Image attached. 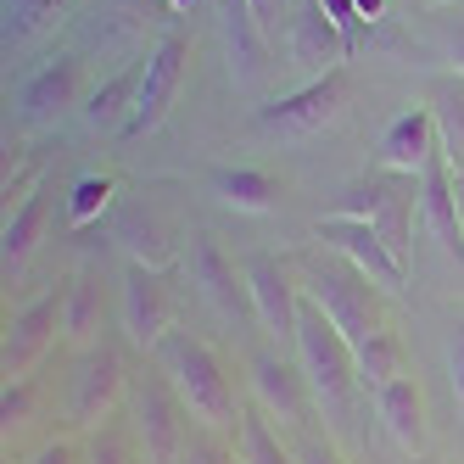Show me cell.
I'll return each instance as SVG.
<instances>
[{
  "mask_svg": "<svg viewBox=\"0 0 464 464\" xmlns=\"http://www.w3.org/2000/svg\"><path fill=\"white\" fill-rule=\"evenodd\" d=\"M296 363L308 375V392H314V409L324 414L330 430H347L353 425V403H358V353L353 342L330 324L308 296H303V314H296V342H291Z\"/></svg>",
  "mask_w": 464,
  "mask_h": 464,
  "instance_id": "cell-2",
  "label": "cell"
},
{
  "mask_svg": "<svg viewBox=\"0 0 464 464\" xmlns=\"http://www.w3.org/2000/svg\"><path fill=\"white\" fill-rule=\"evenodd\" d=\"M151 370L174 386V397L190 409V420L213 430V437H224V430L241 425V403H236V386H229V370L224 358L213 353V342H202L196 330H169L162 336V347L151 353Z\"/></svg>",
  "mask_w": 464,
  "mask_h": 464,
  "instance_id": "cell-1",
  "label": "cell"
},
{
  "mask_svg": "<svg viewBox=\"0 0 464 464\" xmlns=\"http://www.w3.org/2000/svg\"><path fill=\"white\" fill-rule=\"evenodd\" d=\"M425 6H430V12H442V6H448V0H425Z\"/></svg>",
  "mask_w": 464,
  "mask_h": 464,
  "instance_id": "cell-43",
  "label": "cell"
},
{
  "mask_svg": "<svg viewBox=\"0 0 464 464\" xmlns=\"http://www.w3.org/2000/svg\"><path fill=\"white\" fill-rule=\"evenodd\" d=\"M285 51H291V68H296V79H303V84H314L324 73H342L347 56H353L347 34L324 17L319 0H303V6L291 12V23H285Z\"/></svg>",
  "mask_w": 464,
  "mask_h": 464,
  "instance_id": "cell-15",
  "label": "cell"
},
{
  "mask_svg": "<svg viewBox=\"0 0 464 464\" xmlns=\"http://www.w3.org/2000/svg\"><path fill=\"white\" fill-rule=\"evenodd\" d=\"M319 6H324V17H330V23H336L342 34H347V45L358 51V40L370 34V23L358 17V0H319Z\"/></svg>",
  "mask_w": 464,
  "mask_h": 464,
  "instance_id": "cell-35",
  "label": "cell"
},
{
  "mask_svg": "<svg viewBox=\"0 0 464 464\" xmlns=\"http://www.w3.org/2000/svg\"><path fill=\"white\" fill-rule=\"evenodd\" d=\"M129 397V370H123V353L112 342H95L73 358V375H68V420L79 430H102L112 420V409Z\"/></svg>",
  "mask_w": 464,
  "mask_h": 464,
  "instance_id": "cell-8",
  "label": "cell"
},
{
  "mask_svg": "<svg viewBox=\"0 0 464 464\" xmlns=\"http://www.w3.org/2000/svg\"><path fill=\"white\" fill-rule=\"evenodd\" d=\"M342 112H347V68L324 73L314 84H296V90L275 95V102H257L252 129L269 140H314L330 123H342Z\"/></svg>",
  "mask_w": 464,
  "mask_h": 464,
  "instance_id": "cell-5",
  "label": "cell"
},
{
  "mask_svg": "<svg viewBox=\"0 0 464 464\" xmlns=\"http://www.w3.org/2000/svg\"><path fill=\"white\" fill-rule=\"evenodd\" d=\"M285 6H291V12H296V6H303V0H285Z\"/></svg>",
  "mask_w": 464,
  "mask_h": 464,
  "instance_id": "cell-45",
  "label": "cell"
},
{
  "mask_svg": "<svg viewBox=\"0 0 464 464\" xmlns=\"http://www.w3.org/2000/svg\"><path fill=\"white\" fill-rule=\"evenodd\" d=\"M430 157H437V123H430L425 107H409V112H397L386 123V135H381V169L386 174H409L420 179L430 169Z\"/></svg>",
  "mask_w": 464,
  "mask_h": 464,
  "instance_id": "cell-19",
  "label": "cell"
},
{
  "mask_svg": "<svg viewBox=\"0 0 464 464\" xmlns=\"http://www.w3.org/2000/svg\"><path fill=\"white\" fill-rule=\"evenodd\" d=\"M218 34H224V62H229V84L241 95H263L275 68V34L263 28L252 12V0H218Z\"/></svg>",
  "mask_w": 464,
  "mask_h": 464,
  "instance_id": "cell-12",
  "label": "cell"
},
{
  "mask_svg": "<svg viewBox=\"0 0 464 464\" xmlns=\"http://www.w3.org/2000/svg\"><path fill=\"white\" fill-rule=\"evenodd\" d=\"M425 112L437 123V151L453 174H464V79H437L425 95Z\"/></svg>",
  "mask_w": 464,
  "mask_h": 464,
  "instance_id": "cell-26",
  "label": "cell"
},
{
  "mask_svg": "<svg viewBox=\"0 0 464 464\" xmlns=\"http://www.w3.org/2000/svg\"><path fill=\"white\" fill-rule=\"evenodd\" d=\"M414 208H420V179H409V174H370V179H358L342 202H336V213L342 218H358V224H370L375 236L409 263V246H414Z\"/></svg>",
  "mask_w": 464,
  "mask_h": 464,
  "instance_id": "cell-6",
  "label": "cell"
},
{
  "mask_svg": "<svg viewBox=\"0 0 464 464\" xmlns=\"http://www.w3.org/2000/svg\"><path fill=\"white\" fill-rule=\"evenodd\" d=\"M442 358H448V392H453V409H459V420H464V319H453Z\"/></svg>",
  "mask_w": 464,
  "mask_h": 464,
  "instance_id": "cell-33",
  "label": "cell"
},
{
  "mask_svg": "<svg viewBox=\"0 0 464 464\" xmlns=\"http://www.w3.org/2000/svg\"><path fill=\"white\" fill-rule=\"evenodd\" d=\"M28 409H34V381H6V392H0V420H6V437L28 420Z\"/></svg>",
  "mask_w": 464,
  "mask_h": 464,
  "instance_id": "cell-34",
  "label": "cell"
},
{
  "mask_svg": "<svg viewBox=\"0 0 464 464\" xmlns=\"http://www.w3.org/2000/svg\"><path fill=\"white\" fill-rule=\"evenodd\" d=\"M140 68H146V56H135L129 68H118L112 79H102V84L90 90V102H84V129H95V135H123L129 112H135Z\"/></svg>",
  "mask_w": 464,
  "mask_h": 464,
  "instance_id": "cell-23",
  "label": "cell"
},
{
  "mask_svg": "<svg viewBox=\"0 0 464 464\" xmlns=\"http://www.w3.org/2000/svg\"><path fill=\"white\" fill-rule=\"evenodd\" d=\"M185 73H190V34L185 28H162L146 51V68H140V90H135V112L123 123V140H140V135H157L169 123L179 90H185Z\"/></svg>",
  "mask_w": 464,
  "mask_h": 464,
  "instance_id": "cell-7",
  "label": "cell"
},
{
  "mask_svg": "<svg viewBox=\"0 0 464 464\" xmlns=\"http://www.w3.org/2000/svg\"><path fill=\"white\" fill-rule=\"evenodd\" d=\"M179 464H241V453H236V448H224V437H213V430H202V437L185 448Z\"/></svg>",
  "mask_w": 464,
  "mask_h": 464,
  "instance_id": "cell-36",
  "label": "cell"
},
{
  "mask_svg": "<svg viewBox=\"0 0 464 464\" xmlns=\"http://www.w3.org/2000/svg\"><path fill=\"white\" fill-rule=\"evenodd\" d=\"M420 224H425V236L442 246V257L464 263V218H459L453 169L442 162V151L430 157V169L420 174Z\"/></svg>",
  "mask_w": 464,
  "mask_h": 464,
  "instance_id": "cell-18",
  "label": "cell"
},
{
  "mask_svg": "<svg viewBox=\"0 0 464 464\" xmlns=\"http://www.w3.org/2000/svg\"><path fill=\"white\" fill-rule=\"evenodd\" d=\"M45 213H51V196L45 185L28 196L17 213H6V229H0V269H6V285L28 269V257L40 252V236H45Z\"/></svg>",
  "mask_w": 464,
  "mask_h": 464,
  "instance_id": "cell-24",
  "label": "cell"
},
{
  "mask_svg": "<svg viewBox=\"0 0 464 464\" xmlns=\"http://www.w3.org/2000/svg\"><path fill=\"white\" fill-rule=\"evenodd\" d=\"M437 56L453 79H464V23H437Z\"/></svg>",
  "mask_w": 464,
  "mask_h": 464,
  "instance_id": "cell-37",
  "label": "cell"
},
{
  "mask_svg": "<svg viewBox=\"0 0 464 464\" xmlns=\"http://www.w3.org/2000/svg\"><path fill=\"white\" fill-rule=\"evenodd\" d=\"M185 280L196 285V296L224 319V324H241L252 319V291H246V269L229 263V252L218 246L213 229H190L185 236Z\"/></svg>",
  "mask_w": 464,
  "mask_h": 464,
  "instance_id": "cell-10",
  "label": "cell"
},
{
  "mask_svg": "<svg viewBox=\"0 0 464 464\" xmlns=\"http://www.w3.org/2000/svg\"><path fill=\"white\" fill-rule=\"evenodd\" d=\"M23 464H84V453L73 448V442H45V448H34Z\"/></svg>",
  "mask_w": 464,
  "mask_h": 464,
  "instance_id": "cell-38",
  "label": "cell"
},
{
  "mask_svg": "<svg viewBox=\"0 0 464 464\" xmlns=\"http://www.w3.org/2000/svg\"><path fill=\"white\" fill-rule=\"evenodd\" d=\"M314 236L324 241V252H336V257H347L353 269L363 275V280H375L386 296H403V280H409V263L397 257L370 224H358V218H342V213H324L319 224H314Z\"/></svg>",
  "mask_w": 464,
  "mask_h": 464,
  "instance_id": "cell-14",
  "label": "cell"
},
{
  "mask_svg": "<svg viewBox=\"0 0 464 464\" xmlns=\"http://www.w3.org/2000/svg\"><path fill=\"white\" fill-rule=\"evenodd\" d=\"M252 392H257L263 414L280 420V425H303V414L314 403L308 375H303V363H296V353H257L252 358Z\"/></svg>",
  "mask_w": 464,
  "mask_h": 464,
  "instance_id": "cell-17",
  "label": "cell"
},
{
  "mask_svg": "<svg viewBox=\"0 0 464 464\" xmlns=\"http://www.w3.org/2000/svg\"><path fill=\"white\" fill-rule=\"evenodd\" d=\"M56 336H62V291H45L23 314L6 319V336H0V375H6V381H28L34 363L56 347Z\"/></svg>",
  "mask_w": 464,
  "mask_h": 464,
  "instance_id": "cell-16",
  "label": "cell"
},
{
  "mask_svg": "<svg viewBox=\"0 0 464 464\" xmlns=\"http://www.w3.org/2000/svg\"><path fill=\"white\" fill-rule=\"evenodd\" d=\"M84 102H90V95H84V62L73 51H56V56H45L40 68L23 79L17 118L28 129H56L62 118H68L73 107H84Z\"/></svg>",
  "mask_w": 464,
  "mask_h": 464,
  "instance_id": "cell-13",
  "label": "cell"
},
{
  "mask_svg": "<svg viewBox=\"0 0 464 464\" xmlns=\"http://www.w3.org/2000/svg\"><path fill=\"white\" fill-rule=\"evenodd\" d=\"M370 403H375V414H381V425H386V437L403 448L409 459H425L430 425H425V392H420V381L403 375V381H392L386 392H375Z\"/></svg>",
  "mask_w": 464,
  "mask_h": 464,
  "instance_id": "cell-21",
  "label": "cell"
},
{
  "mask_svg": "<svg viewBox=\"0 0 464 464\" xmlns=\"http://www.w3.org/2000/svg\"><path fill=\"white\" fill-rule=\"evenodd\" d=\"M296 275H303V296L353 342V353L370 342L375 330H386V314H381V296H386V291H381L375 280H363L347 257L319 252V257H308Z\"/></svg>",
  "mask_w": 464,
  "mask_h": 464,
  "instance_id": "cell-3",
  "label": "cell"
},
{
  "mask_svg": "<svg viewBox=\"0 0 464 464\" xmlns=\"http://www.w3.org/2000/svg\"><path fill=\"white\" fill-rule=\"evenodd\" d=\"M84 464H146L140 442H135V430L129 425H102V430H90V442H84Z\"/></svg>",
  "mask_w": 464,
  "mask_h": 464,
  "instance_id": "cell-32",
  "label": "cell"
},
{
  "mask_svg": "<svg viewBox=\"0 0 464 464\" xmlns=\"http://www.w3.org/2000/svg\"><path fill=\"white\" fill-rule=\"evenodd\" d=\"M296 464H347V459L330 448V442H308L303 453H296Z\"/></svg>",
  "mask_w": 464,
  "mask_h": 464,
  "instance_id": "cell-39",
  "label": "cell"
},
{
  "mask_svg": "<svg viewBox=\"0 0 464 464\" xmlns=\"http://www.w3.org/2000/svg\"><path fill=\"white\" fill-rule=\"evenodd\" d=\"M246 269V291H252V319L257 330L269 336L280 353H291L296 342V314H303V275H296V263L275 257V252H257L241 263Z\"/></svg>",
  "mask_w": 464,
  "mask_h": 464,
  "instance_id": "cell-9",
  "label": "cell"
},
{
  "mask_svg": "<svg viewBox=\"0 0 464 464\" xmlns=\"http://www.w3.org/2000/svg\"><path fill=\"white\" fill-rule=\"evenodd\" d=\"M236 453L241 464H296V453L280 442V430L269 425V414L263 409H246L241 425H236Z\"/></svg>",
  "mask_w": 464,
  "mask_h": 464,
  "instance_id": "cell-30",
  "label": "cell"
},
{
  "mask_svg": "<svg viewBox=\"0 0 464 464\" xmlns=\"http://www.w3.org/2000/svg\"><path fill=\"white\" fill-rule=\"evenodd\" d=\"M129 430H135V442H140V453H146V464H179L185 459V448L196 442L190 437V409L174 397V386L162 381L157 370L151 375H135L129 381Z\"/></svg>",
  "mask_w": 464,
  "mask_h": 464,
  "instance_id": "cell-4",
  "label": "cell"
},
{
  "mask_svg": "<svg viewBox=\"0 0 464 464\" xmlns=\"http://www.w3.org/2000/svg\"><path fill=\"white\" fill-rule=\"evenodd\" d=\"M118 246H123L129 263L169 269V257H174V224L157 213V202H123L118 208Z\"/></svg>",
  "mask_w": 464,
  "mask_h": 464,
  "instance_id": "cell-22",
  "label": "cell"
},
{
  "mask_svg": "<svg viewBox=\"0 0 464 464\" xmlns=\"http://www.w3.org/2000/svg\"><path fill=\"white\" fill-rule=\"evenodd\" d=\"M409 464H437V459H409Z\"/></svg>",
  "mask_w": 464,
  "mask_h": 464,
  "instance_id": "cell-44",
  "label": "cell"
},
{
  "mask_svg": "<svg viewBox=\"0 0 464 464\" xmlns=\"http://www.w3.org/2000/svg\"><path fill=\"white\" fill-rule=\"evenodd\" d=\"M190 6H196V0H169V12H174V17H179V12H190Z\"/></svg>",
  "mask_w": 464,
  "mask_h": 464,
  "instance_id": "cell-42",
  "label": "cell"
},
{
  "mask_svg": "<svg viewBox=\"0 0 464 464\" xmlns=\"http://www.w3.org/2000/svg\"><path fill=\"white\" fill-rule=\"evenodd\" d=\"M118 324H123V342L140 347V353H157L162 336L174 324V291L162 280V269H146V263H129L123 269V285H118Z\"/></svg>",
  "mask_w": 464,
  "mask_h": 464,
  "instance_id": "cell-11",
  "label": "cell"
},
{
  "mask_svg": "<svg viewBox=\"0 0 464 464\" xmlns=\"http://www.w3.org/2000/svg\"><path fill=\"white\" fill-rule=\"evenodd\" d=\"M118 196H123V179H118V174H79V179L68 185V202H62V213H68L73 229H90V224H102L107 213L123 208Z\"/></svg>",
  "mask_w": 464,
  "mask_h": 464,
  "instance_id": "cell-28",
  "label": "cell"
},
{
  "mask_svg": "<svg viewBox=\"0 0 464 464\" xmlns=\"http://www.w3.org/2000/svg\"><path fill=\"white\" fill-rule=\"evenodd\" d=\"M403 375H409L403 336L386 324V330H375V336L358 347V386H363V397H375V392H386L392 381H403Z\"/></svg>",
  "mask_w": 464,
  "mask_h": 464,
  "instance_id": "cell-27",
  "label": "cell"
},
{
  "mask_svg": "<svg viewBox=\"0 0 464 464\" xmlns=\"http://www.w3.org/2000/svg\"><path fill=\"white\" fill-rule=\"evenodd\" d=\"M68 0H6V45H28L62 17Z\"/></svg>",
  "mask_w": 464,
  "mask_h": 464,
  "instance_id": "cell-31",
  "label": "cell"
},
{
  "mask_svg": "<svg viewBox=\"0 0 464 464\" xmlns=\"http://www.w3.org/2000/svg\"><path fill=\"white\" fill-rule=\"evenodd\" d=\"M174 17L169 0H107L102 6V23H107V40L112 45H146V28Z\"/></svg>",
  "mask_w": 464,
  "mask_h": 464,
  "instance_id": "cell-29",
  "label": "cell"
},
{
  "mask_svg": "<svg viewBox=\"0 0 464 464\" xmlns=\"http://www.w3.org/2000/svg\"><path fill=\"white\" fill-rule=\"evenodd\" d=\"M102 319H107V285H102V269H73L68 285H62V342L68 347H95L102 342Z\"/></svg>",
  "mask_w": 464,
  "mask_h": 464,
  "instance_id": "cell-20",
  "label": "cell"
},
{
  "mask_svg": "<svg viewBox=\"0 0 464 464\" xmlns=\"http://www.w3.org/2000/svg\"><path fill=\"white\" fill-rule=\"evenodd\" d=\"M358 17L370 23V28H381L386 23V0H358Z\"/></svg>",
  "mask_w": 464,
  "mask_h": 464,
  "instance_id": "cell-40",
  "label": "cell"
},
{
  "mask_svg": "<svg viewBox=\"0 0 464 464\" xmlns=\"http://www.w3.org/2000/svg\"><path fill=\"white\" fill-rule=\"evenodd\" d=\"M453 196H459V218H464V174H453Z\"/></svg>",
  "mask_w": 464,
  "mask_h": 464,
  "instance_id": "cell-41",
  "label": "cell"
},
{
  "mask_svg": "<svg viewBox=\"0 0 464 464\" xmlns=\"http://www.w3.org/2000/svg\"><path fill=\"white\" fill-rule=\"evenodd\" d=\"M213 196H218V202L229 208V213H275L280 208V179L269 174V169H246V162H241V169H213Z\"/></svg>",
  "mask_w": 464,
  "mask_h": 464,
  "instance_id": "cell-25",
  "label": "cell"
}]
</instances>
